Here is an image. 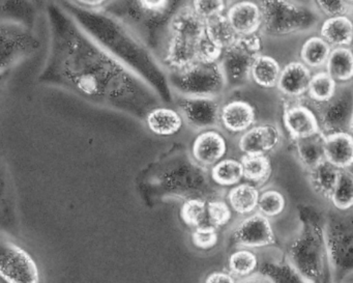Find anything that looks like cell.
I'll use <instances>...</instances> for the list:
<instances>
[{
	"label": "cell",
	"mask_w": 353,
	"mask_h": 283,
	"mask_svg": "<svg viewBox=\"0 0 353 283\" xmlns=\"http://www.w3.org/2000/svg\"><path fill=\"white\" fill-rule=\"evenodd\" d=\"M171 84L181 97L191 98L216 99L227 86L220 64L201 61L173 72Z\"/></svg>",
	"instance_id": "1"
},
{
	"label": "cell",
	"mask_w": 353,
	"mask_h": 283,
	"mask_svg": "<svg viewBox=\"0 0 353 283\" xmlns=\"http://www.w3.org/2000/svg\"><path fill=\"white\" fill-rule=\"evenodd\" d=\"M318 121L322 135L351 133L353 126V86L342 84L328 102L320 104Z\"/></svg>",
	"instance_id": "4"
},
{
	"label": "cell",
	"mask_w": 353,
	"mask_h": 283,
	"mask_svg": "<svg viewBox=\"0 0 353 283\" xmlns=\"http://www.w3.org/2000/svg\"><path fill=\"white\" fill-rule=\"evenodd\" d=\"M179 107L188 125L200 131H208L221 123V109L216 99L181 97Z\"/></svg>",
	"instance_id": "6"
},
{
	"label": "cell",
	"mask_w": 353,
	"mask_h": 283,
	"mask_svg": "<svg viewBox=\"0 0 353 283\" xmlns=\"http://www.w3.org/2000/svg\"><path fill=\"white\" fill-rule=\"evenodd\" d=\"M281 142L280 130L270 124L254 126L239 138V148L245 155H266Z\"/></svg>",
	"instance_id": "10"
},
{
	"label": "cell",
	"mask_w": 353,
	"mask_h": 283,
	"mask_svg": "<svg viewBox=\"0 0 353 283\" xmlns=\"http://www.w3.org/2000/svg\"><path fill=\"white\" fill-rule=\"evenodd\" d=\"M196 49H197V61L205 64L220 63L224 52V50L214 44L206 35L196 44Z\"/></svg>",
	"instance_id": "33"
},
{
	"label": "cell",
	"mask_w": 353,
	"mask_h": 283,
	"mask_svg": "<svg viewBox=\"0 0 353 283\" xmlns=\"http://www.w3.org/2000/svg\"><path fill=\"white\" fill-rule=\"evenodd\" d=\"M241 283H272L270 279L265 278V277L262 276H253L250 277V278L245 279Z\"/></svg>",
	"instance_id": "40"
},
{
	"label": "cell",
	"mask_w": 353,
	"mask_h": 283,
	"mask_svg": "<svg viewBox=\"0 0 353 283\" xmlns=\"http://www.w3.org/2000/svg\"><path fill=\"white\" fill-rule=\"evenodd\" d=\"M332 50V47L321 37H311L301 47V63L309 69H320L327 63Z\"/></svg>",
	"instance_id": "24"
},
{
	"label": "cell",
	"mask_w": 353,
	"mask_h": 283,
	"mask_svg": "<svg viewBox=\"0 0 353 283\" xmlns=\"http://www.w3.org/2000/svg\"><path fill=\"white\" fill-rule=\"evenodd\" d=\"M351 16H352V18H353V12H352V14H351Z\"/></svg>",
	"instance_id": "43"
},
{
	"label": "cell",
	"mask_w": 353,
	"mask_h": 283,
	"mask_svg": "<svg viewBox=\"0 0 353 283\" xmlns=\"http://www.w3.org/2000/svg\"><path fill=\"white\" fill-rule=\"evenodd\" d=\"M243 177V165L235 159H224L212 168V179L216 185L236 186Z\"/></svg>",
	"instance_id": "27"
},
{
	"label": "cell",
	"mask_w": 353,
	"mask_h": 283,
	"mask_svg": "<svg viewBox=\"0 0 353 283\" xmlns=\"http://www.w3.org/2000/svg\"><path fill=\"white\" fill-rule=\"evenodd\" d=\"M338 84L326 71H320L312 76L307 95L313 102L323 104L336 95Z\"/></svg>",
	"instance_id": "28"
},
{
	"label": "cell",
	"mask_w": 353,
	"mask_h": 283,
	"mask_svg": "<svg viewBox=\"0 0 353 283\" xmlns=\"http://www.w3.org/2000/svg\"><path fill=\"white\" fill-rule=\"evenodd\" d=\"M312 76L311 69L305 64L292 61L283 68L276 88L284 96L299 98L307 94Z\"/></svg>",
	"instance_id": "14"
},
{
	"label": "cell",
	"mask_w": 353,
	"mask_h": 283,
	"mask_svg": "<svg viewBox=\"0 0 353 283\" xmlns=\"http://www.w3.org/2000/svg\"><path fill=\"white\" fill-rule=\"evenodd\" d=\"M255 121V108L247 101H231L221 109V124L230 133H245Z\"/></svg>",
	"instance_id": "12"
},
{
	"label": "cell",
	"mask_w": 353,
	"mask_h": 283,
	"mask_svg": "<svg viewBox=\"0 0 353 283\" xmlns=\"http://www.w3.org/2000/svg\"><path fill=\"white\" fill-rule=\"evenodd\" d=\"M229 269L239 277H248L255 272L258 266L256 254L249 249H239L229 257Z\"/></svg>",
	"instance_id": "30"
},
{
	"label": "cell",
	"mask_w": 353,
	"mask_h": 283,
	"mask_svg": "<svg viewBox=\"0 0 353 283\" xmlns=\"http://www.w3.org/2000/svg\"><path fill=\"white\" fill-rule=\"evenodd\" d=\"M208 215L210 222L214 226L226 225L232 217L230 206L223 200H212L208 202Z\"/></svg>",
	"instance_id": "34"
},
{
	"label": "cell",
	"mask_w": 353,
	"mask_h": 283,
	"mask_svg": "<svg viewBox=\"0 0 353 283\" xmlns=\"http://www.w3.org/2000/svg\"><path fill=\"white\" fill-rule=\"evenodd\" d=\"M82 5L90 6V7H97V6H101L103 1H79Z\"/></svg>",
	"instance_id": "41"
},
{
	"label": "cell",
	"mask_w": 353,
	"mask_h": 283,
	"mask_svg": "<svg viewBox=\"0 0 353 283\" xmlns=\"http://www.w3.org/2000/svg\"><path fill=\"white\" fill-rule=\"evenodd\" d=\"M226 153V139L216 130L202 132L192 146L194 159L203 166H214L223 160Z\"/></svg>",
	"instance_id": "11"
},
{
	"label": "cell",
	"mask_w": 353,
	"mask_h": 283,
	"mask_svg": "<svg viewBox=\"0 0 353 283\" xmlns=\"http://www.w3.org/2000/svg\"><path fill=\"white\" fill-rule=\"evenodd\" d=\"M315 6L319 12L327 18L340 17V16H349L353 12V3L350 1H315Z\"/></svg>",
	"instance_id": "35"
},
{
	"label": "cell",
	"mask_w": 353,
	"mask_h": 283,
	"mask_svg": "<svg viewBox=\"0 0 353 283\" xmlns=\"http://www.w3.org/2000/svg\"><path fill=\"white\" fill-rule=\"evenodd\" d=\"M205 35L216 46L223 50L231 48L239 42L241 37L233 30L226 15L206 20Z\"/></svg>",
	"instance_id": "21"
},
{
	"label": "cell",
	"mask_w": 353,
	"mask_h": 283,
	"mask_svg": "<svg viewBox=\"0 0 353 283\" xmlns=\"http://www.w3.org/2000/svg\"><path fill=\"white\" fill-rule=\"evenodd\" d=\"M340 173V169L324 160L315 168L310 170V183L312 188L315 190L316 193L330 199V196L338 185Z\"/></svg>",
	"instance_id": "20"
},
{
	"label": "cell",
	"mask_w": 353,
	"mask_h": 283,
	"mask_svg": "<svg viewBox=\"0 0 353 283\" xmlns=\"http://www.w3.org/2000/svg\"><path fill=\"white\" fill-rule=\"evenodd\" d=\"M226 17L241 38L257 34L263 24L261 6L252 1H241L231 6Z\"/></svg>",
	"instance_id": "9"
},
{
	"label": "cell",
	"mask_w": 353,
	"mask_h": 283,
	"mask_svg": "<svg viewBox=\"0 0 353 283\" xmlns=\"http://www.w3.org/2000/svg\"><path fill=\"white\" fill-rule=\"evenodd\" d=\"M146 121L156 135L172 136L183 127V117L173 109L156 108L148 113Z\"/></svg>",
	"instance_id": "18"
},
{
	"label": "cell",
	"mask_w": 353,
	"mask_h": 283,
	"mask_svg": "<svg viewBox=\"0 0 353 283\" xmlns=\"http://www.w3.org/2000/svg\"><path fill=\"white\" fill-rule=\"evenodd\" d=\"M286 199L281 192L276 190H268L260 194L258 211L268 218H274L284 212Z\"/></svg>",
	"instance_id": "31"
},
{
	"label": "cell",
	"mask_w": 353,
	"mask_h": 283,
	"mask_svg": "<svg viewBox=\"0 0 353 283\" xmlns=\"http://www.w3.org/2000/svg\"><path fill=\"white\" fill-rule=\"evenodd\" d=\"M0 275L8 283H40L38 266L32 256L13 243H3Z\"/></svg>",
	"instance_id": "5"
},
{
	"label": "cell",
	"mask_w": 353,
	"mask_h": 283,
	"mask_svg": "<svg viewBox=\"0 0 353 283\" xmlns=\"http://www.w3.org/2000/svg\"><path fill=\"white\" fill-rule=\"evenodd\" d=\"M192 7L195 10L196 13L203 18L204 20L212 19L220 15H224L226 10V3L221 0L216 1H203V0H196L192 3Z\"/></svg>",
	"instance_id": "36"
},
{
	"label": "cell",
	"mask_w": 353,
	"mask_h": 283,
	"mask_svg": "<svg viewBox=\"0 0 353 283\" xmlns=\"http://www.w3.org/2000/svg\"><path fill=\"white\" fill-rule=\"evenodd\" d=\"M323 148L326 162L340 170H347L353 167L352 134L334 133L325 135Z\"/></svg>",
	"instance_id": "15"
},
{
	"label": "cell",
	"mask_w": 353,
	"mask_h": 283,
	"mask_svg": "<svg viewBox=\"0 0 353 283\" xmlns=\"http://www.w3.org/2000/svg\"><path fill=\"white\" fill-rule=\"evenodd\" d=\"M140 7L148 12H154V13H162L166 11L169 6V1L160 0V1H139Z\"/></svg>",
	"instance_id": "38"
},
{
	"label": "cell",
	"mask_w": 353,
	"mask_h": 283,
	"mask_svg": "<svg viewBox=\"0 0 353 283\" xmlns=\"http://www.w3.org/2000/svg\"><path fill=\"white\" fill-rule=\"evenodd\" d=\"M280 64L270 55H260L254 61L251 78L260 88H274L278 86L280 78Z\"/></svg>",
	"instance_id": "22"
},
{
	"label": "cell",
	"mask_w": 353,
	"mask_h": 283,
	"mask_svg": "<svg viewBox=\"0 0 353 283\" xmlns=\"http://www.w3.org/2000/svg\"><path fill=\"white\" fill-rule=\"evenodd\" d=\"M205 283H236L234 278L228 273L214 272L208 275Z\"/></svg>",
	"instance_id": "39"
},
{
	"label": "cell",
	"mask_w": 353,
	"mask_h": 283,
	"mask_svg": "<svg viewBox=\"0 0 353 283\" xmlns=\"http://www.w3.org/2000/svg\"><path fill=\"white\" fill-rule=\"evenodd\" d=\"M330 200L332 206L341 212L353 208V173L349 169L341 170L338 185Z\"/></svg>",
	"instance_id": "29"
},
{
	"label": "cell",
	"mask_w": 353,
	"mask_h": 283,
	"mask_svg": "<svg viewBox=\"0 0 353 283\" xmlns=\"http://www.w3.org/2000/svg\"><path fill=\"white\" fill-rule=\"evenodd\" d=\"M351 134L353 135V126H352V130H351Z\"/></svg>",
	"instance_id": "42"
},
{
	"label": "cell",
	"mask_w": 353,
	"mask_h": 283,
	"mask_svg": "<svg viewBox=\"0 0 353 283\" xmlns=\"http://www.w3.org/2000/svg\"><path fill=\"white\" fill-rule=\"evenodd\" d=\"M263 12L264 28L268 34L288 35L309 28L313 23L310 10L289 1H263L260 3Z\"/></svg>",
	"instance_id": "3"
},
{
	"label": "cell",
	"mask_w": 353,
	"mask_h": 283,
	"mask_svg": "<svg viewBox=\"0 0 353 283\" xmlns=\"http://www.w3.org/2000/svg\"><path fill=\"white\" fill-rule=\"evenodd\" d=\"M194 245L200 249H210L218 242V233L212 226L197 227L192 235Z\"/></svg>",
	"instance_id": "37"
},
{
	"label": "cell",
	"mask_w": 353,
	"mask_h": 283,
	"mask_svg": "<svg viewBox=\"0 0 353 283\" xmlns=\"http://www.w3.org/2000/svg\"><path fill=\"white\" fill-rule=\"evenodd\" d=\"M241 162L243 177L256 185L265 183L272 175V162L266 155H243Z\"/></svg>",
	"instance_id": "26"
},
{
	"label": "cell",
	"mask_w": 353,
	"mask_h": 283,
	"mask_svg": "<svg viewBox=\"0 0 353 283\" xmlns=\"http://www.w3.org/2000/svg\"><path fill=\"white\" fill-rule=\"evenodd\" d=\"M169 28L171 37L198 43L205 36L206 22L192 6H185L173 16Z\"/></svg>",
	"instance_id": "13"
},
{
	"label": "cell",
	"mask_w": 353,
	"mask_h": 283,
	"mask_svg": "<svg viewBox=\"0 0 353 283\" xmlns=\"http://www.w3.org/2000/svg\"><path fill=\"white\" fill-rule=\"evenodd\" d=\"M324 136L322 134L305 138V139L295 140L297 156L305 168L312 170L316 166L325 160L323 148Z\"/></svg>",
	"instance_id": "25"
},
{
	"label": "cell",
	"mask_w": 353,
	"mask_h": 283,
	"mask_svg": "<svg viewBox=\"0 0 353 283\" xmlns=\"http://www.w3.org/2000/svg\"><path fill=\"white\" fill-rule=\"evenodd\" d=\"M325 71L336 84H347L353 79V49H332Z\"/></svg>",
	"instance_id": "19"
},
{
	"label": "cell",
	"mask_w": 353,
	"mask_h": 283,
	"mask_svg": "<svg viewBox=\"0 0 353 283\" xmlns=\"http://www.w3.org/2000/svg\"><path fill=\"white\" fill-rule=\"evenodd\" d=\"M197 43L185 40V39L171 37L167 47L165 61L174 71L185 69L198 61Z\"/></svg>",
	"instance_id": "17"
},
{
	"label": "cell",
	"mask_w": 353,
	"mask_h": 283,
	"mask_svg": "<svg viewBox=\"0 0 353 283\" xmlns=\"http://www.w3.org/2000/svg\"><path fill=\"white\" fill-rule=\"evenodd\" d=\"M283 121L294 142L321 134L317 115L305 105L294 104L285 108Z\"/></svg>",
	"instance_id": "8"
},
{
	"label": "cell",
	"mask_w": 353,
	"mask_h": 283,
	"mask_svg": "<svg viewBox=\"0 0 353 283\" xmlns=\"http://www.w3.org/2000/svg\"><path fill=\"white\" fill-rule=\"evenodd\" d=\"M320 37L330 44L332 49L350 48L353 45L352 16L327 18L320 28Z\"/></svg>",
	"instance_id": "16"
},
{
	"label": "cell",
	"mask_w": 353,
	"mask_h": 283,
	"mask_svg": "<svg viewBox=\"0 0 353 283\" xmlns=\"http://www.w3.org/2000/svg\"><path fill=\"white\" fill-rule=\"evenodd\" d=\"M260 193L251 184H239L234 186L228 193L231 208L239 215H250L258 208Z\"/></svg>",
	"instance_id": "23"
},
{
	"label": "cell",
	"mask_w": 353,
	"mask_h": 283,
	"mask_svg": "<svg viewBox=\"0 0 353 283\" xmlns=\"http://www.w3.org/2000/svg\"><path fill=\"white\" fill-rule=\"evenodd\" d=\"M233 240L243 249L265 248L276 243V235L270 218L259 212L243 219L233 231Z\"/></svg>",
	"instance_id": "7"
},
{
	"label": "cell",
	"mask_w": 353,
	"mask_h": 283,
	"mask_svg": "<svg viewBox=\"0 0 353 283\" xmlns=\"http://www.w3.org/2000/svg\"><path fill=\"white\" fill-rule=\"evenodd\" d=\"M208 213V206L203 200L189 199L181 206V216L183 222L189 226H201L202 221Z\"/></svg>",
	"instance_id": "32"
},
{
	"label": "cell",
	"mask_w": 353,
	"mask_h": 283,
	"mask_svg": "<svg viewBox=\"0 0 353 283\" xmlns=\"http://www.w3.org/2000/svg\"><path fill=\"white\" fill-rule=\"evenodd\" d=\"M261 40L257 34L243 37L223 52L220 67L227 86H241L251 78L254 61L260 55Z\"/></svg>",
	"instance_id": "2"
}]
</instances>
